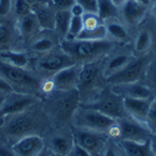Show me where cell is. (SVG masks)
I'll return each mask as SVG.
<instances>
[{
  "mask_svg": "<svg viewBox=\"0 0 156 156\" xmlns=\"http://www.w3.org/2000/svg\"><path fill=\"white\" fill-rule=\"evenodd\" d=\"M12 116H14V118L5 124L6 133L11 136H21V137L25 136L27 133L33 126L31 119L29 118V116L23 115V112L12 115Z\"/></svg>",
  "mask_w": 156,
  "mask_h": 156,
  "instance_id": "17",
  "label": "cell"
},
{
  "mask_svg": "<svg viewBox=\"0 0 156 156\" xmlns=\"http://www.w3.org/2000/svg\"><path fill=\"white\" fill-rule=\"evenodd\" d=\"M83 29H84L83 16H71L66 39H69V40H73V39H75L77 35L80 34V31H81Z\"/></svg>",
  "mask_w": 156,
  "mask_h": 156,
  "instance_id": "29",
  "label": "cell"
},
{
  "mask_svg": "<svg viewBox=\"0 0 156 156\" xmlns=\"http://www.w3.org/2000/svg\"><path fill=\"white\" fill-rule=\"evenodd\" d=\"M151 100H147V99H127V98L124 99V106H125L127 116L139 121V122L145 124Z\"/></svg>",
  "mask_w": 156,
  "mask_h": 156,
  "instance_id": "13",
  "label": "cell"
},
{
  "mask_svg": "<svg viewBox=\"0 0 156 156\" xmlns=\"http://www.w3.org/2000/svg\"><path fill=\"white\" fill-rule=\"evenodd\" d=\"M147 65H149V61H146L145 58H137V59L133 58L122 69H120L115 74L105 77L106 83L110 86H112V85L141 81V79H144Z\"/></svg>",
  "mask_w": 156,
  "mask_h": 156,
  "instance_id": "5",
  "label": "cell"
},
{
  "mask_svg": "<svg viewBox=\"0 0 156 156\" xmlns=\"http://www.w3.org/2000/svg\"><path fill=\"white\" fill-rule=\"evenodd\" d=\"M50 156H69V155H61V154H56V152L50 151Z\"/></svg>",
  "mask_w": 156,
  "mask_h": 156,
  "instance_id": "49",
  "label": "cell"
},
{
  "mask_svg": "<svg viewBox=\"0 0 156 156\" xmlns=\"http://www.w3.org/2000/svg\"><path fill=\"white\" fill-rule=\"evenodd\" d=\"M112 44L109 40H100V41H89V40H64L60 44L61 50L65 54L71 56L74 60H80L84 62L96 61L101 56L105 55L111 49Z\"/></svg>",
  "mask_w": 156,
  "mask_h": 156,
  "instance_id": "1",
  "label": "cell"
},
{
  "mask_svg": "<svg viewBox=\"0 0 156 156\" xmlns=\"http://www.w3.org/2000/svg\"><path fill=\"white\" fill-rule=\"evenodd\" d=\"M14 10L18 18H23L25 15L30 14V12H33V6L28 0H15Z\"/></svg>",
  "mask_w": 156,
  "mask_h": 156,
  "instance_id": "33",
  "label": "cell"
},
{
  "mask_svg": "<svg viewBox=\"0 0 156 156\" xmlns=\"http://www.w3.org/2000/svg\"><path fill=\"white\" fill-rule=\"evenodd\" d=\"M151 46V35L149 31H141L135 41V51L137 54H144Z\"/></svg>",
  "mask_w": 156,
  "mask_h": 156,
  "instance_id": "28",
  "label": "cell"
},
{
  "mask_svg": "<svg viewBox=\"0 0 156 156\" xmlns=\"http://www.w3.org/2000/svg\"><path fill=\"white\" fill-rule=\"evenodd\" d=\"M0 76L6 80L14 91L28 94V90H37L39 83L35 77L25 69L10 65L0 60Z\"/></svg>",
  "mask_w": 156,
  "mask_h": 156,
  "instance_id": "3",
  "label": "cell"
},
{
  "mask_svg": "<svg viewBox=\"0 0 156 156\" xmlns=\"http://www.w3.org/2000/svg\"><path fill=\"white\" fill-rule=\"evenodd\" d=\"M6 118H8V116L0 114V129L5 126V124H6Z\"/></svg>",
  "mask_w": 156,
  "mask_h": 156,
  "instance_id": "43",
  "label": "cell"
},
{
  "mask_svg": "<svg viewBox=\"0 0 156 156\" xmlns=\"http://www.w3.org/2000/svg\"><path fill=\"white\" fill-rule=\"evenodd\" d=\"M105 27H106L108 35H110L115 40L125 41L127 39V31L124 25L118 21V19H111L105 21Z\"/></svg>",
  "mask_w": 156,
  "mask_h": 156,
  "instance_id": "26",
  "label": "cell"
},
{
  "mask_svg": "<svg viewBox=\"0 0 156 156\" xmlns=\"http://www.w3.org/2000/svg\"><path fill=\"white\" fill-rule=\"evenodd\" d=\"M75 0H51V5L55 10H70Z\"/></svg>",
  "mask_w": 156,
  "mask_h": 156,
  "instance_id": "35",
  "label": "cell"
},
{
  "mask_svg": "<svg viewBox=\"0 0 156 156\" xmlns=\"http://www.w3.org/2000/svg\"><path fill=\"white\" fill-rule=\"evenodd\" d=\"M0 156H16L12 147L6 146L5 144H0Z\"/></svg>",
  "mask_w": 156,
  "mask_h": 156,
  "instance_id": "40",
  "label": "cell"
},
{
  "mask_svg": "<svg viewBox=\"0 0 156 156\" xmlns=\"http://www.w3.org/2000/svg\"><path fill=\"white\" fill-rule=\"evenodd\" d=\"M106 36H108V31H106L105 23H104L94 28H84L75 39H77V40L100 41V40H106Z\"/></svg>",
  "mask_w": 156,
  "mask_h": 156,
  "instance_id": "20",
  "label": "cell"
},
{
  "mask_svg": "<svg viewBox=\"0 0 156 156\" xmlns=\"http://www.w3.org/2000/svg\"><path fill=\"white\" fill-rule=\"evenodd\" d=\"M150 142H151V149H152L154 156H156V134H155V135H151Z\"/></svg>",
  "mask_w": 156,
  "mask_h": 156,
  "instance_id": "42",
  "label": "cell"
},
{
  "mask_svg": "<svg viewBox=\"0 0 156 156\" xmlns=\"http://www.w3.org/2000/svg\"><path fill=\"white\" fill-rule=\"evenodd\" d=\"M4 99H5V94L4 93H0V108H2V105H3Z\"/></svg>",
  "mask_w": 156,
  "mask_h": 156,
  "instance_id": "47",
  "label": "cell"
},
{
  "mask_svg": "<svg viewBox=\"0 0 156 156\" xmlns=\"http://www.w3.org/2000/svg\"><path fill=\"white\" fill-rule=\"evenodd\" d=\"M98 16L105 23L111 19H116L119 14V8L112 0H98Z\"/></svg>",
  "mask_w": 156,
  "mask_h": 156,
  "instance_id": "22",
  "label": "cell"
},
{
  "mask_svg": "<svg viewBox=\"0 0 156 156\" xmlns=\"http://www.w3.org/2000/svg\"><path fill=\"white\" fill-rule=\"evenodd\" d=\"M11 147L16 156H36L44 149V140L37 135H25Z\"/></svg>",
  "mask_w": 156,
  "mask_h": 156,
  "instance_id": "11",
  "label": "cell"
},
{
  "mask_svg": "<svg viewBox=\"0 0 156 156\" xmlns=\"http://www.w3.org/2000/svg\"><path fill=\"white\" fill-rule=\"evenodd\" d=\"M120 129V139L125 141L133 142H145L151 139V134L145 124L139 122L131 118H126L118 120Z\"/></svg>",
  "mask_w": 156,
  "mask_h": 156,
  "instance_id": "8",
  "label": "cell"
},
{
  "mask_svg": "<svg viewBox=\"0 0 156 156\" xmlns=\"http://www.w3.org/2000/svg\"><path fill=\"white\" fill-rule=\"evenodd\" d=\"M119 146L124 150L126 156H154L150 140L145 142H133L120 140Z\"/></svg>",
  "mask_w": 156,
  "mask_h": 156,
  "instance_id": "18",
  "label": "cell"
},
{
  "mask_svg": "<svg viewBox=\"0 0 156 156\" xmlns=\"http://www.w3.org/2000/svg\"><path fill=\"white\" fill-rule=\"evenodd\" d=\"M152 14H154V16H155V19H156V0H155V3L152 4Z\"/></svg>",
  "mask_w": 156,
  "mask_h": 156,
  "instance_id": "48",
  "label": "cell"
},
{
  "mask_svg": "<svg viewBox=\"0 0 156 156\" xmlns=\"http://www.w3.org/2000/svg\"><path fill=\"white\" fill-rule=\"evenodd\" d=\"M137 2H139V3H141L142 5H145V6H147V8H149V6L151 5V3H152V0H137Z\"/></svg>",
  "mask_w": 156,
  "mask_h": 156,
  "instance_id": "46",
  "label": "cell"
},
{
  "mask_svg": "<svg viewBox=\"0 0 156 156\" xmlns=\"http://www.w3.org/2000/svg\"><path fill=\"white\" fill-rule=\"evenodd\" d=\"M71 12L70 10H56L55 11V24L54 30H56L60 35L66 36L69 31V25L71 20Z\"/></svg>",
  "mask_w": 156,
  "mask_h": 156,
  "instance_id": "24",
  "label": "cell"
},
{
  "mask_svg": "<svg viewBox=\"0 0 156 156\" xmlns=\"http://www.w3.org/2000/svg\"><path fill=\"white\" fill-rule=\"evenodd\" d=\"M83 21H84V28H94L104 24V21L98 16V14H91V12H85L83 15Z\"/></svg>",
  "mask_w": 156,
  "mask_h": 156,
  "instance_id": "34",
  "label": "cell"
},
{
  "mask_svg": "<svg viewBox=\"0 0 156 156\" xmlns=\"http://www.w3.org/2000/svg\"><path fill=\"white\" fill-rule=\"evenodd\" d=\"M35 101L36 99L31 94L18 93V91L5 94L4 102L2 108H0V114H3L5 116L21 114L27 109H29Z\"/></svg>",
  "mask_w": 156,
  "mask_h": 156,
  "instance_id": "9",
  "label": "cell"
},
{
  "mask_svg": "<svg viewBox=\"0 0 156 156\" xmlns=\"http://www.w3.org/2000/svg\"><path fill=\"white\" fill-rule=\"evenodd\" d=\"M12 91H14V90H12V87L10 86V84L0 76V93L9 94V93H12Z\"/></svg>",
  "mask_w": 156,
  "mask_h": 156,
  "instance_id": "39",
  "label": "cell"
},
{
  "mask_svg": "<svg viewBox=\"0 0 156 156\" xmlns=\"http://www.w3.org/2000/svg\"><path fill=\"white\" fill-rule=\"evenodd\" d=\"M36 156H50V150H48V149H43V150L39 152Z\"/></svg>",
  "mask_w": 156,
  "mask_h": 156,
  "instance_id": "45",
  "label": "cell"
},
{
  "mask_svg": "<svg viewBox=\"0 0 156 156\" xmlns=\"http://www.w3.org/2000/svg\"><path fill=\"white\" fill-rule=\"evenodd\" d=\"M131 59H133V56L125 55V54H120V55H116V56L111 58L106 62L105 68H104V75H105V77H108V76L115 74L116 71H119L120 69H122Z\"/></svg>",
  "mask_w": 156,
  "mask_h": 156,
  "instance_id": "25",
  "label": "cell"
},
{
  "mask_svg": "<svg viewBox=\"0 0 156 156\" xmlns=\"http://www.w3.org/2000/svg\"><path fill=\"white\" fill-rule=\"evenodd\" d=\"M100 66L96 61L84 62L81 66L80 76H79V84H77V90L80 93L86 91L89 87H91L99 77Z\"/></svg>",
  "mask_w": 156,
  "mask_h": 156,
  "instance_id": "15",
  "label": "cell"
},
{
  "mask_svg": "<svg viewBox=\"0 0 156 156\" xmlns=\"http://www.w3.org/2000/svg\"><path fill=\"white\" fill-rule=\"evenodd\" d=\"M39 29H40V25H39V21L34 12L19 18L18 20V30L23 36H30L35 34Z\"/></svg>",
  "mask_w": 156,
  "mask_h": 156,
  "instance_id": "21",
  "label": "cell"
},
{
  "mask_svg": "<svg viewBox=\"0 0 156 156\" xmlns=\"http://www.w3.org/2000/svg\"><path fill=\"white\" fill-rule=\"evenodd\" d=\"M70 12H71V15H73V16H83V15L85 14V10L83 9V6H81L80 4L75 3V4L71 6Z\"/></svg>",
  "mask_w": 156,
  "mask_h": 156,
  "instance_id": "38",
  "label": "cell"
},
{
  "mask_svg": "<svg viewBox=\"0 0 156 156\" xmlns=\"http://www.w3.org/2000/svg\"><path fill=\"white\" fill-rule=\"evenodd\" d=\"M54 48V43L50 37H40L33 43L31 49L36 53H48Z\"/></svg>",
  "mask_w": 156,
  "mask_h": 156,
  "instance_id": "32",
  "label": "cell"
},
{
  "mask_svg": "<svg viewBox=\"0 0 156 156\" xmlns=\"http://www.w3.org/2000/svg\"><path fill=\"white\" fill-rule=\"evenodd\" d=\"M83 106L98 110L114 120H120L127 116L124 106V98L115 94L112 90H108V91L104 90L98 100H95L94 102L83 104Z\"/></svg>",
  "mask_w": 156,
  "mask_h": 156,
  "instance_id": "4",
  "label": "cell"
},
{
  "mask_svg": "<svg viewBox=\"0 0 156 156\" xmlns=\"http://www.w3.org/2000/svg\"><path fill=\"white\" fill-rule=\"evenodd\" d=\"M71 135L74 137L75 144L85 149L93 156H102L108 146V136L104 133H96L75 127Z\"/></svg>",
  "mask_w": 156,
  "mask_h": 156,
  "instance_id": "6",
  "label": "cell"
},
{
  "mask_svg": "<svg viewBox=\"0 0 156 156\" xmlns=\"http://www.w3.org/2000/svg\"><path fill=\"white\" fill-rule=\"evenodd\" d=\"M120 11L126 24L131 25V27H136L144 20L147 11V6L142 5L137 0H127L120 8Z\"/></svg>",
  "mask_w": 156,
  "mask_h": 156,
  "instance_id": "12",
  "label": "cell"
},
{
  "mask_svg": "<svg viewBox=\"0 0 156 156\" xmlns=\"http://www.w3.org/2000/svg\"><path fill=\"white\" fill-rule=\"evenodd\" d=\"M144 79H146V86L154 93L156 96V59L151 60L147 65V68L145 70Z\"/></svg>",
  "mask_w": 156,
  "mask_h": 156,
  "instance_id": "27",
  "label": "cell"
},
{
  "mask_svg": "<svg viewBox=\"0 0 156 156\" xmlns=\"http://www.w3.org/2000/svg\"><path fill=\"white\" fill-rule=\"evenodd\" d=\"M55 11L56 10H53V8L46 5L45 3H34L33 12L36 15L39 25H40V29L54 30Z\"/></svg>",
  "mask_w": 156,
  "mask_h": 156,
  "instance_id": "16",
  "label": "cell"
},
{
  "mask_svg": "<svg viewBox=\"0 0 156 156\" xmlns=\"http://www.w3.org/2000/svg\"><path fill=\"white\" fill-rule=\"evenodd\" d=\"M11 43V29L6 24H0V51L10 50L9 45Z\"/></svg>",
  "mask_w": 156,
  "mask_h": 156,
  "instance_id": "31",
  "label": "cell"
},
{
  "mask_svg": "<svg viewBox=\"0 0 156 156\" xmlns=\"http://www.w3.org/2000/svg\"><path fill=\"white\" fill-rule=\"evenodd\" d=\"M75 144L73 135H56L50 140V151L61 154V155H69L73 146Z\"/></svg>",
  "mask_w": 156,
  "mask_h": 156,
  "instance_id": "19",
  "label": "cell"
},
{
  "mask_svg": "<svg viewBox=\"0 0 156 156\" xmlns=\"http://www.w3.org/2000/svg\"><path fill=\"white\" fill-rule=\"evenodd\" d=\"M69 156H93L90 152H87L85 149H83L81 146H79L77 144H74Z\"/></svg>",
  "mask_w": 156,
  "mask_h": 156,
  "instance_id": "36",
  "label": "cell"
},
{
  "mask_svg": "<svg viewBox=\"0 0 156 156\" xmlns=\"http://www.w3.org/2000/svg\"><path fill=\"white\" fill-rule=\"evenodd\" d=\"M111 90L124 99H147L151 100L155 98L151 90L140 81L129 83V84H120V85H112Z\"/></svg>",
  "mask_w": 156,
  "mask_h": 156,
  "instance_id": "10",
  "label": "cell"
},
{
  "mask_svg": "<svg viewBox=\"0 0 156 156\" xmlns=\"http://www.w3.org/2000/svg\"><path fill=\"white\" fill-rule=\"evenodd\" d=\"M73 121L75 127L77 129H85L90 130V131L104 134H108L109 129L116 122V120L104 115L102 112L90 108H85L83 105L74 110Z\"/></svg>",
  "mask_w": 156,
  "mask_h": 156,
  "instance_id": "2",
  "label": "cell"
},
{
  "mask_svg": "<svg viewBox=\"0 0 156 156\" xmlns=\"http://www.w3.org/2000/svg\"><path fill=\"white\" fill-rule=\"evenodd\" d=\"M146 127L149 129V131L151 135L156 134V96L151 100L150 108H149V112L146 116V121H145Z\"/></svg>",
  "mask_w": 156,
  "mask_h": 156,
  "instance_id": "30",
  "label": "cell"
},
{
  "mask_svg": "<svg viewBox=\"0 0 156 156\" xmlns=\"http://www.w3.org/2000/svg\"><path fill=\"white\" fill-rule=\"evenodd\" d=\"M112 2H114V4H115L116 6H118V8L120 9V8H121V6L127 2V0H112Z\"/></svg>",
  "mask_w": 156,
  "mask_h": 156,
  "instance_id": "44",
  "label": "cell"
},
{
  "mask_svg": "<svg viewBox=\"0 0 156 156\" xmlns=\"http://www.w3.org/2000/svg\"><path fill=\"white\" fill-rule=\"evenodd\" d=\"M11 9V0H0V16H6Z\"/></svg>",
  "mask_w": 156,
  "mask_h": 156,
  "instance_id": "37",
  "label": "cell"
},
{
  "mask_svg": "<svg viewBox=\"0 0 156 156\" xmlns=\"http://www.w3.org/2000/svg\"><path fill=\"white\" fill-rule=\"evenodd\" d=\"M83 64H71L69 66L56 71L51 79L54 90L56 91H73L77 89L79 84V76L81 71Z\"/></svg>",
  "mask_w": 156,
  "mask_h": 156,
  "instance_id": "7",
  "label": "cell"
},
{
  "mask_svg": "<svg viewBox=\"0 0 156 156\" xmlns=\"http://www.w3.org/2000/svg\"><path fill=\"white\" fill-rule=\"evenodd\" d=\"M33 3H44V0H30Z\"/></svg>",
  "mask_w": 156,
  "mask_h": 156,
  "instance_id": "50",
  "label": "cell"
},
{
  "mask_svg": "<svg viewBox=\"0 0 156 156\" xmlns=\"http://www.w3.org/2000/svg\"><path fill=\"white\" fill-rule=\"evenodd\" d=\"M74 59L69 56L68 54H54V55H49L43 58L41 60H39L37 62V69L40 71L45 73H56L64 68L69 66L71 64H75L73 61Z\"/></svg>",
  "mask_w": 156,
  "mask_h": 156,
  "instance_id": "14",
  "label": "cell"
},
{
  "mask_svg": "<svg viewBox=\"0 0 156 156\" xmlns=\"http://www.w3.org/2000/svg\"><path fill=\"white\" fill-rule=\"evenodd\" d=\"M102 156H120L119 155V152L115 150V147L114 146H110V145H108L106 146V149H105V151H104V155Z\"/></svg>",
  "mask_w": 156,
  "mask_h": 156,
  "instance_id": "41",
  "label": "cell"
},
{
  "mask_svg": "<svg viewBox=\"0 0 156 156\" xmlns=\"http://www.w3.org/2000/svg\"><path fill=\"white\" fill-rule=\"evenodd\" d=\"M0 60H3L10 65H14L18 68L25 69L29 62L28 55L21 53V51H12V50H5L0 51Z\"/></svg>",
  "mask_w": 156,
  "mask_h": 156,
  "instance_id": "23",
  "label": "cell"
}]
</instances>
